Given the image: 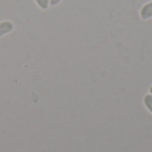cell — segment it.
I'll return each instance as SVG.
<instances>
[{"label": "cell", "instance_id": "obj_1", "mask_svg": "<svg viewBox=\"0 0 152 152\" xmlns=\"http://www.w3.org/2000/svg\"><path fill=\"white\" fill-rule=\"evenodd\" d=\"M14 30V25L9 20H4L0 23V38H2L5 34L10 33Z\"/></svg>", "mask_w": 152, "mask_h": 152}, {"label": "cell", "instance_id": "obj_2", "mask_svg": "<svg viewBox=\"0 0 152 152\" xmlns=\"http://www.w3.org/2000/svg\"><path fill=\"white\" fill-rule=\"evenodd\" d=\"M141 17L142 19H149L152 17V2L146 4L145 6L141 9Z\"/></svg>", "mask_w": 152, "mask_h": 152}, {"label": "cell", "instance_id": "obj_5", "mask_svg": "<svg viewBox=\"0 0 152 152\" xmlns=\"http://www.w3.org/2000/svg\"><path fill=\"white\" fill-rule=\"evenodd\" d=\"M60 1H61V0H50V2H49V4H50L51 6H56V5H58Z\"/></svg>", "mask_w": 152, "mask_h": 152}, {"label": "cell", "instance_id": "obj_4", "mask_svg": "<svg viewBox=\"0 0 152 152\" xmlns=\"http://www.w3.org/2000/svg\"><path fill=\"white\" fill-rule=\"evenodd\" d=\"M144 103H145L146 108L152 113V95H145V98H144Z\"/></svg>", "mask_w": 152, "mask_h": 152}, {"label": "cell", "instance_id": "obj_3", "mask_svg": "<svg viewBox=\"0 0 152 152\" xmlns=\"http://www.w3.org/2000/svg\"><path fill=\"white\" fill-rule=\"evenodd\" d=\"M35 2L38 4V6L40 7L41 9H47L48 6H49L50 0H35Z\"/></svg>", "mask_w": 152, "mask_h": 152}, {"label": "cell", "instance_id": "obj_6", "mask_svg": "<svg viewBox=\"0 0 152 152\" xmlns=\"http://www.w3.org/2000/svg\"><path fill=\"white\" fill-rule=\"evenodd\" d=\"M150 92H151V93H152V86H151V89H150Z\"/></svg>", "mask_w": 152, "mask_h": 152}]
</instances>
